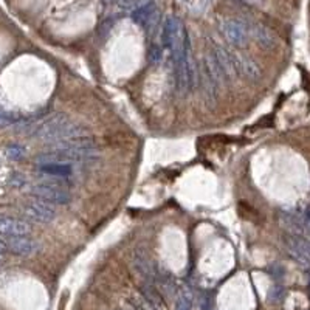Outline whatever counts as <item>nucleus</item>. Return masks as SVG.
I'll list each match as a JSON object with an SVG mask.
<instances>
[{
	"label": "nucleus",
	"instance_id": "1",
	"mask_svg": "<svg viewBox=\"0 0 310 310\" xmlns=\"http://www.w3.org/2000/svg\"><path fill=\"white\" fill-rule=\"evenodd\" d=\"M87 129L82 128L79 124H75L67 115L58 114L48 118L44 124L40 126L39 131L36 132V137L40 142L45 143H58L62 140L76 138V137H86Z\"/></svg>",
	"mask_w": 310,
	"mask_h": 310
},
{
	"label": "nucleus",
	"instance_id": "2",
	"mask_svg": "<svg viewBox=\"0 0 310 310\" xmlns=\"http://www.w3.org/2000/svg\"><path fill=\"white\" fill-rule=\"evenodd\" d=\"M31 194L40 202H45L48 205H67L72 200V194H70L64 185L62 180H48L37 183L31 188Z\"/></svg>",
	"mask_w": 310,
	"mask_h": 310
},
{
	"label": "nucleus",
	"instance_id": "3",
	"mask_svg": "<svg viewBox=\"0 0 310 310\" xmlns=\"http://www.w3.org/2000/svg\"><path fill=\"white\" fill-rule=\"evenodd\" d=\"M219 26H220L222 34L231 45L245 47L248 44L250 33H248L247 25L242 20L233 19V17H222L219 20Z\"/></svg>",
	"mask_w": 310,
	"mask_h": 310
},
{
	"label": "nucleus",
	"instance_id": "4",
	"mask_svg": "<svg viewBox=\"0 0 310 310\" xmlns=\"http://www.w3.org/2000/svg\"><path fill=\"white\" fill-rule=\"evenodd\" d=\"M231 58H233V64H234L237 75H241L250 81H261V78H262L261 68L250 58V56H247L245 53L231 51Z\"/></svg>",
	"mask_w": 310,
	"mask_h": 310
},
{
	"label": "nucleus",
	"instance_id": "5",
	"mask_svg": "<svg viewBox=\"0 0 310 310\" xmlns=\"http://www.w3.org/2000/svg\"><path fill=\"white\" fill-rule=\"evenodd\" d=\"M23 214L37 223H50L56 217V209L45 202H30L23 206Z\"/></svg>",
	"mask_w": 310,
	"mask_h": 310
},
{
	"label": "nucleus",
	"instance_id": "6",
	"mask_svg": "<svg viewBox=\"0 0 310 310\" xmlns=\"http://www.w3.org/2000/svg\"><path fill=\"white\" fill-rule=\"evenodd\" d=\"M286 245L290 255L301 262L303 265H310V242L301 236H289L286 239Z\"/></svg>",
	"mask_w": 310,
	"mask_h": 310
},
{
	"label": "nucleus",
	"instance_id": "7",
	"mask_svg": "<svg viewBox=\"0 0 310 310\" xmlns=\"http://www.w3.org/2000/svg\"><path fill=\"white\" fill-rule=\"evenodd\" d=\"M28 233H30V225L26 222L16 217L0 216V234L2 236L16 237V236H26Z\"/></svg>",
	"mask_w": 310,
	"mask_h": 310
},
{
	"label": "nucleus",
	"instance_id": "8",
	"mask_svg": "<svg viewBox=\"0 0 310 310\" xmlns=\"http://www.w3.org/2000/svg\"><path fill=\"white\" fill-rule=\"evenodd\" d=\"M8 248L19 256H31L33 253L39 250V244L34 239L28 236H16V237H8L6 241Z\"/></svg>",
	"mask_w": 310,
	"mask_h": 310
},
{
	"label": "nucleus",
	"instance_id": "9",
	"mask_svg": "<svg viewBox=\"0 0 310 310\" xmlns=\"http://www.w3.org/2000/svg\"><path fill=\"white\" fill-rule=\"evenodd\" d=\"M248 33H251V36L256 39L258 44L267 50H272L278 45L276 34L270 30V28H267L261 23H253L251 28H248Z\"/></svg>",
	"mask_w": 310,
	"mask_h": 310
},
{
	"label": "nucleus",
	"instance_id": "10",
	"mask_svg": "<svg viewBox=\"0 0 310 310\" xmlns=\"http://www.w3.org/2000/svg\"><path fill=\"white\" fill-rule=\"evenodd\" d=\"M132 265L134 269L137 270V273L145 278L146 281H154L157 278V273H155V269L152 262L149 261V258L146 256V253L143 251H134V256H132Z\"/></svg>",
	"mask_w": 310,
	"mask_h": 310
},
{
	"label": "nucleus",
	"instance_id": "11",
	"mask_svg": "<svg viewBox=\"0 0 310 310\" xmlns=\"http://www.w3.org/2000/svg\"><path fill=\"white\" fill-rule=\"evenodd\" d=\"M200 82H202V90H203L205 103L209 107H214V104L217 101V84L213 79H211V76L206 72L205 67H203L202 75H200Z\"/></svg>",
	"mask_w": 310,
	"mask_h": 310
},
{
	"label": "nucleus",
	"instance_id": "12",
	"mask_svg": "<svg viewBox=\"0 0 310 310\" xmlns=\"http://www.w3.org/2000/svg\"><path fill=\"white\" fill-rule=\"evenodd\" d=\"M214 56L219 61V65L222 67L223 73L227 78H231V76H236V68H234V64H233V58H231V51H228L227 48H223L220 45H216L214 50H213Z\"/></svg>",
	"mask_w": 310,
	"mask_h": 310
},
{
	"label": "nucleus",
	"instance_id": "13",
	"mask_svg": "<svg viewBox=\"0 0 310 310\" xmlns=\"http://www.w3.org/2000/svg\"><path fill=\"white\" fill-rule=\"evenodd\" d=\"M205 68H206V72L209 73L211 79H213L216 84H220V86H223L225 81H227V76H225L223 70L219 65V61H217V58L214 56L213 51L205 56Z\"/></svg>",
	"mask_w": 310,
	"mask_h": 310
},
{
	"label": "nucleus",
	"instance_id": "14",
	"mask_svg": "<svg viewBox=\"0 0 310 310\" xmlns=\"http://www.w3.org/2000/svg\"><path fill=\"white\" fill-rule=\"evenodd\" d=\"M158 11H157V6H155V3L152 2H148V3H145V5H142L140 8H137V9H134L132 11V19H134V22L137 23V25H140V26H146L148 25V22L155 16V14H157Z\"/></svg>",
	"mask_w": 310,
	"mask_h": 310
},
{
	"label": "nucleus",
	"instance_id": "15",
	"mask_svg": "<svg viewBox=\"0 0 310 310\" xmlns=\"http://www.w3.org/2000/svg\"><path fill=\"white\" fill-rule=\"evenodd\" d=\"M39 171L45 175H50L53 178H65V177H70L73 172V166H65V164H54V163H50V164H39Z\"/></svg>",
	"mask_w": 310,
	"mask_h": 310
},
{
	"label": "nucleus",
	"instance_id": "16",
	"mask_svg": "<svg viewBox=\"0 0 310 310\" xmlns=\"http://www.w3.org/2000/svg\"><path fill=\"white\" fill-rule=\"evenodd\" d=\"M142 293H143V297L146 298L148 304L154 310H166V303L161 298L160 292L155 287H152L149 284H145V286H142Z\"/></svg>",
	"mask_w": 310,
	"mask_h": 310
},
{
	"label": "nucleus",
	"instance_id": "17",
	"mask_svg": "<svg viewBox=\"0 0 310 310\" xmlns=\"http://www.w3.org/2000/svg\"><path fill=\"white\" fill-rule=\"evenodd\" d=\"M148 2H151V0H118V5L124 9H137Z\"/></svg>",
	"mask_w": 310,
	"mask_h": 310
},
{
	"label": "nucleus",
	"instance_id": "18",
	"mask_svg": "<svg viewBox=\"0 0 310 310\" xmlns=\"http://www.w3.org/2000/svg\"><path fill=\"white\" fill-rule=\"evenodd\" d=\"M6 155H8L9 158H12V160H19V158L23 157V148H20V146H11V148H8Z\"/></svg>",
	"mask_w": 310,
	"mask_h": 310
},
{
	"label": "nucleus",
	"instance_id": "19",
	"mask_svg": "<svg viewBox=\"0 0 310 310\" xmlns=\"http://www.w3.org/2000/svg\"><path fill=\"white\" fill-rule=\"evenodd\" d=\"M149 59H151V62H158L160 59H161V48L158 47V45H154L152 48H151V53H149Z\"/></svg>",
	"mask_w": 310,
	"mask_h": 310
},
{
	"label": "nucleus",
	"instance_id": "20",
	"mask_svg": "<svg viewBox=\"0 0 310 310\" xmlns=\"http://www.w3.org/2000/svg\"><path fill=\"white\" fill-rule=\"evenodd\" d=\"M175 310H191V300L188 297H180Z\"/></svg>",
	"mask_w": 310,
	"mask_h": 310
},
{
	"label": "nucleus",
	"instance_id": "21",
	"mask_svg": "<svg viewBox=\"0 0 310 310\" xmlns=\"http://www.w3.org/2000/svg\"><path fill=\"white\" fill-rule=\"evenodd\" d=\"M247 5H251V6H262L265 0H242Z\"/></svg>",
	"mask_w": 310,
	"mask_h": 310
},
{
	"label": "nucleus",
	"instance_id": "22",
	"mask_svg": "<svg viewBox=\"0 0 310 310\" xmlns=\"http://www.w3.org/2000/svg\"><path fill=\"white\" fill-rule=\"evenodd\" d=\"M5 248H6V245H5L3 242H0V253H2V255H3V251H5Z\"/></svg>",
	"mask_w": 310,
	"mask_h": 310
},
{
	"label": "nucleus",
	"instance_id": "23",
	"mask_svg": "<svg viewBox=\"0 0 310 310\" xmlns=\"http://www.w3.org/2000/svg\"><path fill=\"white\" fill-rule=\"evenodd\" d=\"M107 3H110V2H118V0H106Z\"/></svg>",
	"mask_w": 310,
	"mask_h": 310
},
{
	"label": "nucleus",
	"instance_id": "24",
	"mask_svg": "<svg viewBox=\"0 0 310 310\" xmlns=\"http://www.w3.org/2000/svg\"><path fill=\"white\" fill-rule=\"evenodd\" d=\"M0 258H2V253H0Z\"/></svg>",
	"mask_w": 310,
	"mask_h": 310
},
{
	"label": "nucleus",
	"instance_id": "25",
	"mask_svg": "<svg viewBox=\"0 0 310 310\" xmlns=\"http://www.w3.org/2000/svg\"><path fill=\"white\" fill-rule=\"evenodd\" d=\"M121 310H123V309H121Z\"/></svg>",
	"mask_w": 310,
	"mask_h": 310
}]
</instances>
